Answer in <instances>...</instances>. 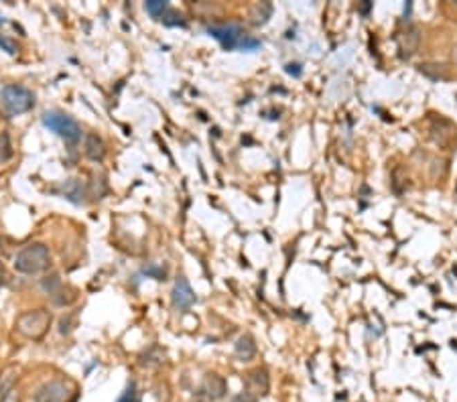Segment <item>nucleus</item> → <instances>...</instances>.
<instances>
[{
    "label": "nucleus",
    "instance_id": "nucleus-1",
    "mask_svg": "<svg viewBox=\"0 0 457 402\" xmlns=\"http://www.w3.org/2000/svg\"><path fill=\"white\" fill-rule=\"evenodd\" d=\"M51 264V252L45 244L25 246L15 256V268L21 275H39Z\"/></svg>",
    "mask_w": 457,
    "mask_h": 402
},
{
    "label": "nucleus",
    "instance_id": "nucleus-2",
    "mask_svg": "<svg viewBox=\"0 0 457 402\" xmlns=\"http://www.w3.org/2000/svg\"><path fill=\"white\" fill-rule=\"evenodd\" d=\"M35 106V95L23 86H4L0 90V108L6 116H21Z\"/></svg>",
    "mask_w": 457,
    "mask_h": 402
},
{
    "label": "nucleus",
    "instance_id": "nucleus-3",
    "mask_svg": "<svg viewBox=\"0 0 457 402\" xmlns=\"http://www.w3.org/2000/svg\"><path fill=\"white\" fill-rule=\"evenodd\" d=\"M51 325V313L47 309L25 311L17 317L15 329L27 340H41Z\"/></svg>",
    "mask_w": 457,
    "mask_h": 402
},
{
    "label": "nucleus",
    "instance_id": "nucleus-4",
    "mask_svg": "<svg viewBox=\"0 0 457 402\" xmlns=\"http://www.w3.org/2000/svg\"><path fill=\"white\" fill-rule=\"evenodd\" d=\"M43 124H45L51 132H55L57 136H61L65 143H69V145H75V143H80V138H82V128H80V124L75 122L71 116H67V114H61V112H45V114H43Z\"/></svg>",
    "mask_w": 457,
    "mask_h": 402
},
{
    "label": "nucleus",
    "instance_id": "nucleus-5",
    "mask_svg": "<svg viewBox=\"0 0 457 402\" xmlns=\"http://www.w3.org/2000/svg\"><path fill=\"white\" fill-rule=\"evenodd\" d=\"M73 392H75L73 382L57 378V380H51V382L43 384V386L35 392L33 402H67L73 396Z\"/></svg>",
    "mask_w": 457,
    "mask_h": 402
},
{
    "label": "nucleus",
    "instance_id": "nucleus-6",
    "mask_svg": "<svg viewBox=\"0 0 457 402\" xmlns=\"http://www.w3.org/2000/svg\"><path fill=\"white\" fill-rule=\"evenodd\" d=\"M208 33L212 35L213 39H217L222 43V47L226 51H234V49H242L244 41H246V33L240 25H212L208 27Z\"/></svg>",
    "mask_w": 457,
    "mask_h": 402
},
{
    "label": "nucleus",
    "instance_id": "nucleus-7",
    "mask_svg": "<svg viewBox=\"0 0 457 402\" xmlns=\"http://www.w3.org/2000/svg\"><path fill=\"white\" fill-rule=\"evenodd\" d=\"M228 392L226 380L217 374H208L206 380L199 384V388L193 394L195 402H217L222 401Z\"/></svg>",
    "mask_w": 457,
    "mask_h": 402
},
{
    "label": "nucleus",
    "instance_id": "nucleus-8",
    "mask_svg": "<svg viewBox=\"0 0 457 402\" xmlns=\"http://www.w3.org/2000/svg\"><path fill=\"white\" fill-rule=\"evenodd\" d=\"M195 303V293L191 289V284L187 282L185 277H179L175 280V286H173V305L177 309H189L191 305Z\"/></svg>",
    "mask_w": 457,
    "mask_h": 402
},
{
    "label": "nucleus",
    "instance_id": "nucleus-9",
    "mask_svg": "<svg viewBox=\"0 0 457 402\" xmlns=\"http://www.w3.org/2000/svg\"><path fill=\"white\" fill-rule=\"evenodd\" d=\"M246 392L250 396H254L256 401L262 399L267 392H269V376L265 370H254L248 374V380H246Z\"/></svg>",
    "mask_w": 457,
    "mask_h": 402
},
{
    "label": "nucleus",
    "instance_id": "nucleus-10",
    "mask_svg": "<svg viewBox=\"0 0 457 402\" xmlns=\"http://www.w3.org/2000/svg\"><path fill=\"white\" fill-rule=\"evenodd\" d=\"M234 354L240 362H250L256 356V343L250 336H242L234 345Z\"/></svg>",
    "mask_w": 457,
    "mask_h": 402
},
{
    "label": "nucleus",
    "instance_id": "nucleus-11",
    "mask_svg": "<svg viewBox=\"0 0 457 402\" xmlns=\"http://www.w3.org/2000/svg\"><path fill=\"white\" fill-rule=\"evenodd\" d=\"M419 43H421L419 27H415V25L406 27V31L402 33V51H406V55H413L419 49Z\"/></svg>",
    "mask_w": 457,
    "mask_h": 402
},
{
    "label": "nucleus",
    "instance_id": "nucleus-12",
    "mask_svg": "<svg viewBox=\"0 0 457 402\" xmlns=\"http://www.w3.org/2000/svg\"><path fill=\"white\" fill-rule=\"evenodd\" d=\"M86 155L90 156L91 161H102V158H104L106 147H104V143H102L100 136L88 134V138H86Z\"/></svg>",
    "mask_w": 457,
    "mask_h": 402
},
{
    "label": "nucleus",
    "instance_id": "nucleus-13",
    "mask_svg": "<svg viewBox=\"0 0 457 402\" xmlns=\"http://www.w3.org/2000/svg\"><path fill=\"white\" fill-rule=\"evenodd\" d=\"M145 8H147V12L151 15L152 19H163L165 12L169 10V2H165V0H151V2L145 4Z\"/></svg>",
    "mask_w": 457,
    "mask_h": 402
},
{
    "label": "nucleus",
    "instance_id": "nucleus-14",
    "mask_svg": "<svg viewBox=\"0 0 457 402\" xmlns=\"http://www.w3.org/2000/svg\"><path fill=\"white\" fill-rule=\"evenodd\" d=\"M421 73H425L427 77H431V80H445L447 77L445 71L441 69V65H431V63L421 65Z\"/></svg>",
    "mask_w": 457,
    "mask_h": 402
},
{
    "label": "nucleus",
    "instance_id": "nucleus-15",
    "mask_svg": "<svg viewBox=\"0 0 457 402\" xmlns=\"http://www.w3.org/2000/svg\"><path fill=\"white\" fill-rule=\"evenodd\" d=\"M118 402H141V396H138V392H136L134 382H130V384H128V388L124 390V394H122L120 401Z\"/></svg>",
    "mask_w": 457,
    "mask_h": 402
},
{
    "label": "nucleus",
    "instance_id": "nucleus-16",
    "mask_svg": "<svg viewBox=\"0 0 457 402\" xmlns=\"http://www.w3.org/2000/svg\"><path fill=\"white\" fill-rule=\"evenodd\" d=\"M0 402H21V392H19L17 388H8V390L2 394Z\"/></svg>",
    "mask_w": 457,
    "mask_h": 402
},
{
    "label": "nucleus",
    "instance_id": "nucleus-17",
    "mask_svg": "<svg viewBox=\"0 0 457 402\" xmlns=\"http://www.w3.org/2000/svg\"><path fill=\"white\" fill-rule=\"evenodd\" d=\"M285 71H287L289 75H295V77H301V73H303V69H301L299 63H287Z\"/></svg>",
    "mask_w": 457,
    "mask_h": 402
},
{
    "label": "nucleus",
    "instance_id": "nucleus-18",
    "mask_svg": "<svg viewBox=\"0 0 457 402\" xmlns=\"http://www.w3.org/2000/svg\"><path fill=\"white\" fill-rule=\"evenodd\" d=\"M0 45H2L4 49H6V53H10V55H15V53H17V45H15V43H12L10 39L2 37V35H0Z\"/></svg>",
    "mask_w": 457,
    "mask_h": 402
},
{
    "label": "nucleus",
    "instance_id": "nucleus-19",
    "mask_svg": "<svg viewBox=\"0 0 457 402\" xmlns=\"http://www.w3.org/2000/svg\"><path fill=\"white\" fill-rule=\"evenodd\" d=\"M2 143H4V145H2V151H4V153H2V156H0V158H2V161H6V158H10V155H12V151H10V140H8V134H2Z\"/></svg>",
    "mask_w": 457,
    "mask_h": 402
},
{
    "label": "nucleus",
    "instance_id": "nucleus-20",
    "mask_svg": "<svg viewBox=\"0 0 457 402\" xmlns=\"http://www.w3.org/2000/svg\"><path fill=\"white\" fill-rule=\"evenodd\" d=\"M232 402H256V399H254V396H250L246 390H242L240 394H236V396L232 399Z\"/></svg>",
    "mask_w": 457,
    "mask_h": 402
},
{
    "label": "nucleus",
    "instance_id": "nucleus-21",
    "mask_svg": "<svg viewBox=\"0 0 457 402\" xmlns=\"http://www.w3.org/2000/svg\"><path fill=\"white\" fill-rule=\"evenodd\" d=\"M370 6H372V4H370V2H366V4H362V8H360V10H362V12H368V10H370Z\"/></svg>",
    "mask_w": 457,
    "mask_h": 402
},
{
    "label": "nucleus",
    "instance_id": "nucleus-22",
    "mask_svg": "<svg viewBox=\"0 0 457 402\" xmlns=\"http://www.w3.org/2000/svg\"><path fill=\"white\" fill-rule=\"evenodd\" d=\"M4 282V266L0 264V284Z\"/></svg>",
    "mask_w": 457,
    "mask_h": 402
},
{
    "label": "nucleus",
    "instance_id": "nucleus-23",
    "mask_svg": "<svg viewBox=\"0 0 457 402\" xmlns=\"http://www.w3.org/2000/svg\"><path fill=\"white\" fill-rule=\"evenodd\" d=\"M454 60H456V63H457V49H456V51H454Z\"/></svg>",
    "mask_w": 457,
    "mask_h": 402
}]
</instances>
